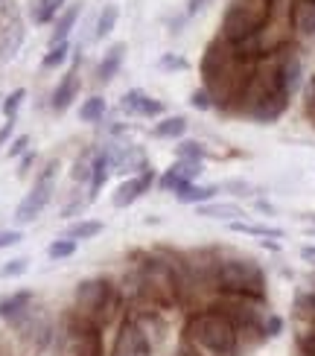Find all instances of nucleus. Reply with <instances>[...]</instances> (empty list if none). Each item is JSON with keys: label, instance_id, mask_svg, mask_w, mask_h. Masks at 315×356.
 <instances>
[{"label": "nucleus", "instance_id": "1", "mask_svg": "<svg viewBox=\"0 0 315 356\" xmlns=\"http://www.w3.org/2000/svg\"><path fill=\"white\" fill-rule=\"evenodd\" d=\"M202 88L213 99V108L234 111L239 108L251 73L257 67V58H251L243 47L216 35L202 53Z\"/></svg>", "mask_w": 315, "mask_h": 356}, {"label": "nucleus", "instance_id": "2", "mask_svg": "<svg viewBox=\"0 0 315 356\" xmlns=\"http://www.w3.org/2000/svg\"><path fill=\"white\" fill-rule=\"evenodd\" d=\"M289 102H292V94L286 91V85H283L280 73H277L275 53L257 58V67L251 73V82L245 88L243 99H239L236 114H243L260 126H268L286 114Z\"/></svg>", "mask_w": 315, "mask_h": 356}, {"label": "nucleus", "instance_id": "3", "mask_svg": "<svg viewBox=\"0 0 315 356\" xmlns=\"http://www.w3.org/2000/svg\"><path fill=\"white\" fill-rule=\"evenodd\" d=\"M134 289L152 309H175L181 304V286H178V275L167 248L138 254Z\"/></svg>", "mask_w": 315, "mask_h": 356}, {"label": "nucleus", "instance_id": "4", "mask_svg": "<svg viewBox=\"0 0 315 356\" xmlns=\"http://www.w3.org/2000/svg\"><path fill=\"white\" fill-rule=\"evenodd\" d=\"M239 342L243 333L213 307L190 313L184 324V348L193 356H239Z\"/></svg>", "mask_w": 315, "mask_h": 356}, {"label": "nucleus", "instance_id": "5", "mask_svg": "<svg viewBox=\"0 0 315 356\" xmlns=\"http://www.w3.org/2000/svg\"><path fill=\"white\" fill-rule=\"evenodd\" d=\"M266 272L257 260L243 254H216L213 269V289L228 295H245V298L266 301Z\"/></svg>", "mask_w": 315, "mask_h": 356}, {"label": "nucleus", "instance_id": "6", "mask_svg": "<svg viewBox=\"0 0 315 356\" xmlns=\"http://www.w3.org/2000/svg\"><path fill=\"white\" fill-rule=\"evenodd\" d=\"M275 0H228V6L222 12L219 35L231 44H248L263 33V26L272 18Z\"/></svg>", "mask_w": 315, "mask_h": 356}, {"label": "nucleus", "instance_id": "7", "mask_svg": "<svg viewBox=\"0 0 315 356\" xmlns=\"http://www.w3.org/2000/svg\"><path fill=\"white\" fill-rule=\"evenodd\" d=\"M120 309L117 286L108 277H88L76 284L73 292V313L82 316L85 321L97 324V327H108Z\"/></svg>", "mask_w": 315, "mask_h": 356}, {"label": "nucleus", "instance_id": "8", "mask_svg": "<svg viewBox=\"0 0 315 356\" xmlns=\"http://www.w3.org/2000/svg\"><path fill=\"white\" fill-rule=\"evenodd\" d=\"M56 170H58V161H50V164L44 167V172L38 175V181L33 184V190L21 199L18 207H15V222H18V225H29V222H35L44 207L50 204L53 193H56Z\"/></svg>", "mask_w": 315, "mask_h": 356}, {"label": "nucleus", "instance_id": "9", "mask_svg": "<svg viewBox=\"0 0 315 356\" xmlns=\"http://www.w3.org/2000/svg\"><path fill=\"white\" fill-rule=\"evenodd\" d=\"M67 342H70V356H105L102 327L85 321L73 309L67 316Z\"/></svg>", "mask_w": 315, "mask_h": 356}, {"label": "nucleus", "instance_id": "10", "mask_svg": "<svg viewBox=\"0 0 315 356\" xmlns=\"http://www.w3.org/2000/svg\"><path fill=\"white\" fill-rule=\"evenodd\" d=\"M152 353H155V345H152V336H149L143 318H126L120 324L111 356H152Z\"/></svg>", "mask_w": 315, "mask_h": 356}, {"label": "nucleus", "instance_id": "11", "mask_svg": "<svg viewBox=\"0 0 315 356\" xmlns=\"http://www.w3.org/2000/svg\"><path fill=\"white\" fill-rule=\"evenodd\" d=\"M289 21H292V38L298 47L315 50V3L312 0H292Z\"/></svg>", "mask_w": 315, "mask_h": 356}, {"label": "nucleus", "instance_id": "12", "mask_svg": "<svg viewBox=\"0 0 315 356\" xmlns=\"http://www.w3.org/2000/svg\"><path fill=\"white\" fill-rule=\"evenodd\" d=\"M120 111L123 114H131V117H161L163 114V102L149 97L143 88H129V91L120 97Z\"/></svg>", "mask_w": 315, "mask_h": 356}, {"label": "nucleus", "instance_id": "13", "mask_svg": "<svg viewBox=\"0 0 315 356\" xmlns=\"http://www.w3.org/2000/svg\"><path fill=\"white\" fill-rule=\"evenodd\" d=\"M155 170H146L140 175H134V178H126L123 184H120L114 193H111V204L117 207V211H123V207H131L134 202H138L143 193L155 184Z\"/></svg>", "mask_w": 315, "mask_h": 356}, {"label": "nucleus", "instance_id": "14", "mask_svg": "<svg viewBox=\"0 0 315 356\" xmlns=\"http://www.w3.org/2000/svg\"><path fill=\"white\" fill-rule=\"evenodd\" d=\"M79 91H82V76H79V56H76V65L65 73L62 82L56 85V91L50 97L53 111H67L73 106V99L79 97Z\"/></svg>", "mask_w": 315, "mask_h": 356}, {"label": "nucleus", "instance_id": "15", "mask_svg": "<svg viewBox=\"0 0 315 356\" xmlns=\"http://www.w3.org/2000/svg\"><path fill=\"white\" fill-rule=\"evenodd\" d=\"M126 41H114L108 50L102 53V58H99V65H97V70H94V82L97 85H108L117 73H120V67H123V62H126Z\"/></svg>", "mask_w": 315, "mask_h": 356}, {"label": "nucleus", "instance_id": "16", "mask_svg": "<svg viewBox=\"0 0 315 356\" xmlns=\"http://www.w3.org/2000/svg\"><path fill=\"white\" fill-rule=\"evenodd\" d=\"M24 38H26L24 24H21L18 18H12V21L3 26V33H0V62H9V58L18 56Z\"/></svg>", "mask_w": 315, "mask_h": 356}, {"label": "nucleus", "instance_id": "17", "mask_svg": "<svg viewBox=\"0 0 315 356\" xmlns=\"http://www.w3.org/2000/svg\"><path fill=\"white\" fill-rule=\"evenodd\" d=\"M111 172L114 170H111V161H108V155H105V149L94 152V161H91V184H88V202H91V204L99 199V193H102V187H105V181H108Z\"/></svg>", "mask_w": 315, "mask_h": 356}, {"label": "nucleus", "instance_id": "18", "mask_svg": "<svg viewBox=\"0 0 315 356\" xmlns=\"http://www.w3.org/2000/svg\"><path fill=\"white\" fill-rule=\"evenodd\" d=\"M222 187L219 184H196V181H184L181 187L175 190V199L181 202V204H207L210 199L216 196Z\"/></svg>", "mask_w": 315, "mask_h": 356}, {"label": "nucleus", "instance_id": "19", "mask_svg": "<svg viewBox=\"0 0 315 356\" xmlns=\"http://www.w3.org/2000/svg\"><path fill=\"white\" fill-rule=\"evenodd\" d=\"M79 15H82V0H76V3H67V6L62 9V15L56 18L53 35H50V47H53V44L67 41V35L73 33V26H76V21H79Z\"/></svg>", "mask_w": 315, "mask_h": 356}, {"label": "nucleus", "instance_id": "20", "mask_svg": "<svg viewBox=\"0 0 315 356\" xmlns=\"http://www.w3.org/2000/svg\"><path fill=\"white\" fill-rule=\"evenodd\" d=\"M199 216H207V219H222V222H239V216H245V211L234 202H207V204H199Z\"/></svg>", "mask_w": 315, "mask_h": 356}, {"label": "nucleus", "instance_id": "21", "mask_svg": "<svg viewBox=\"0 0 315 356\" xmlns=\"http://www.w3.org/2000/svg\"><path fill=\"white\" fill-rule=\"evenodd\" d=\"M184 131H187V117H181V114L161 117V120L152 126V135L161 140H181Z\"/></svg>", "mask_w": 315, "mask_h": 356}, {"label": "nucleus", "instance_id": "22", "mask_svg": "<svg viewBox=\"0 0 315 356\" xmlns=\"http://www.w3.org/2000/svg\"><path fill=\"white\" fill-rule=\"evenodd\" d=\"M65 6H67V0H35L33 9H29V21L35 26H44V24L56 21Z\"/></svg>", "mask_w": 315, "mask_h": 356}, {"label": "nucleus", "instance_id": "23", "mask_svg": "<svg viewBox=\"0 0 315 356\" xmlns=\"http://www.w3.org/2000/svg\"><path fill=\"white\" fill-rule=\"evenodd\" d=\"M117 21H120V6H117V3H105L102 12H99V18H97V24H94V35H91V38H94V41L108 38V35L114 33Z\"/></svg>", "mask_w": 315, "mask_h": 356}, {"label": "nucleus", "instance_id": "24", "mask_svg": "<svg viewBox=\"0 0 315 356\" xmlns=\"http://www.w3.org/2000/svg\"><path fill=\"white\" fill-rule=\"evenodd\" d=\"M33 298L35 295L29 289H21V292H12L9 298L0 301V318H15L18 313H24L26 307H33Z\"/></svg>", "mask_w": 315, "mask_h": 356}, {"label": "nucleus", "instance_id": "25", "mask_svg": "<svg viewBox=\"0 0 315 356\" xmlns=\"http://www.w3.org/2000/svg\"><path fill=\"white\" fill-rule=\"evenodd\" d=\"M231 231L248 234V236H266V240H283V228L275 225H257V222H231Z\"/></svg>", "mask_w": 315, "mask_h": 356}, {"label": "nucleus", "instance_id": "26", "mask_svg": "<svg viewBox=\"0 0 315 356\" xmlns=\"http://www.w3.org/2000/svg\"><path fill=\"white\" fill-rule=\"evenodd\" d=\"M105 231V225L99 219H82V222H76V225H70L67 231H65V236L67 240H94V236H99Z\"/></svg>", "mask_w": 315, "mask_h": 356}, {"label": "nucleus", "instance_id": "27", "mask_svg": "<svg viewBox=\"0 0 315 356\" xmlns=\"http://www.w3.org/2000/svg\"><path fill=\"white\" fill-rule=\"evenodd\" d=\"M105 97H88V99H82V106H79V120L82 123H99L102 117H105Z\"/></svg>", "mask_w": 315, "mask_h": 356}, {"label": "nucleus", "instance_id": "28", "mask_svg": "<svg viewBox=\"0 0 315 356\" xmlns=\"http://www.w3.org/2000/svg\"><path fill=\"white\" fill-rule=\"evenodd\" d=\"M70 53H73L70 41L53 44V47H50L47 53H44V58H41V67H44V70H56V67H65V62L70 58Z\"/></svg>", "mask_w": 315, "mask_h": 356}, {"label": "nucleus", "instance_id": "29", "mask_svg": "<svg viewBox=\"0 0 315 356\" xmlns=\"http://www.w3.org/2000/svg\"><path fill=\"white\" fill-rule=\"evenodd\" d=\"M76 240H67V236H58V240H53L50 245H47V257L50 260H67V257H73L76 254Z\"/></svg>", "mask_w": 315, "mask_h": 356}, {"label": "nucleus", "instance_id": "30", "mask_svg": "<svg viewBox=\"0 0 315 356\" xmlns=\"http://www.w3.org/2000/svg\"><path fill=\"white\" fill-rule=\"evenodd\" d=\"M91 161H94V152H82L76 158V164L70 170V178L76 184H91Z\"/></svg>", "mask_w": 315, "mask_h": 356}, {"label": "nucleus", "instance_id": "31", "mask_svg": "<svg viewBox=\"0 0 315 356\" xmlns=\"http://www.w3.org/2000/svg\"><path fill=\"white\" fill-rule=\"evenodd\" d=\"M24 99H26V88H15L12 94L3 97L0 108H3V117H6V120H15V117H18V108L24 106Z\"/></svg>", "mask_w": 315, "mask_h": 356}, {"label": "nucleus", "instance_id": "32", "mask_svg": "<svg viewBox=\"0 0 315 356\" xmlns=\"http://www.w3.org/2000/svg\"><path fill=\"white\" fill-rule=\"evenodd\" d=\"M175 158H181V161H202L204 158V146L199 140H178Z\"/></svg>", "mask_w": 315, "mask_h": 356}, {"label": "nucleus", "instance_id": "33", "mask_svg": "<svg viewBox=\"0 0 315 356\" xmlns=\"http://www.w3.org/2000/svg\"><path fill=\"white\" fill-rule=\"evenodd\" d=\"M26 269H29V257H15V260H6L3 266H0V277H3V280L21 277Z\"/></svg>", "mask_w": 315, "mask_h": 356}, {"label": "nucleus", "instance_id": "34", "mask_svg": "<svg viewBox=\"0 0 315 356\" xmlns=\"http://www.w3.org/2000/svg\"><path fill=\"white\" fill-rule=\"evenodd\" d=\"M172 167H175L178 175L184 178V181H196L199 172H202V161H181V158H178Z\"/></svg>", "mask_w": 315, "mask_h": 356}, {"label": "nucleus", "instance_id": "35", "mask_svg": "<svg viewBox=\"0 0 315 356\" xmlns=\"http://www.w3.org/2000/svg\"><path fill=\"white\" fill-rule=\"evenodd\" d=\"M181 184H184V178L175 172V167H170L167 172H163V175L158 178V187H161L163 193H175L178 187H181Z\"/></svg>", "mask_w": 315, "mask_h": 356}, {"label": "nucleus", "instance_id": "36", "mask_svg": "<svg viewBox=\"0 0 315 356\" xmlns=\"http://www.w3.org/2000/svg\"><path fill=\"white\" fill-rule=\"evenodd\" d=\"M158 67L161 70H187V58L178 56V53H163L158 58Z\"/></svg>", "mask_w": 315, "mask_h": 356}, {"label": "nucleus", "instance_id": "37", "mask_svg": "<svg viewBox=\"0 0 315 356\" xmlns=\"http://www.w3.org/2000/svg\"><path fill=\"white\" fill-rule=\"evenodd\" d=\"M190 106L196 111H210L213 108V99H210V94L204 91V88H196V91L190 94Z\"/></svg>", "mask_w": 315, "mask_h": 356}, {"label": "nucleus", "instance_id": "38", "mask_svg": "<svg viewBox=\"0 0 315 356\" xmlns=\"http://www.w3.org/2000/svg\"><path fill=\"white\" fill-rule=\"evenodd\" d=\"M222 190H228V193H234V196H251L254 193V187L248 184V181H243V178H231V181H225V184H219Z\"/></svg>", "mask_w": 315, "mask_h": 356}, {"label": "nucleus", "instance_id": "39", "mask_svg": "<svg viewBox=\"0 0 315 356\" xmlns=\"http://www.w3.org/2000/svg\"><path fill=\"white\" fill-rule=\"evenodd\" d=\"M26 149H29V135H18L12 143H9V158H24L26 155Z\"/></svg>", "mask_w": 315, "mask_h": 356}, {"label": "nucleus", "instance_id": "40", "mask_svg": "<svg viewBox=\"0 0 315 356\" xmlns=\"http://www.w3.org/2000/svg\"><path fill=\"white\" fill-rule=\"evenodd\" d=\"M304 111H307V117H309V123L315 126V79L309 82V88H307V97H304Z\"/></svg>", "mask_w": 315, "mask_h": 356}, {"label": "nucleus", "instance_id": "41", "mask_svg": "<svg viewBox=\"0 0 315 356\" xmlns=\"http://www.w3.org/2000/svg\"><path fill=\"white\" fill-rule=\"evenodd\" d=\"M21 240H24V236H21V231H12V228L0 231V248H12V245H18Z\"/></svg>", "mask_w": 315, "mask_h": 356}, {"label": "nucleus", "instance_id": "42", "mask_svg": "<svg viewBox=\"0 0 315 356\" xmlns=\"http://www.w3.org/2000/svg\"><path fill=\"white\" fill-rule=\"evenodd\" d=\"M88 204H91V202H88V196H82L79 202H70L67 207H62V216H76V213L88 211Z\"/></svg>", "mask_w": 315, "mask_h": 356}, {"label": "nucleus", "instance_id": "43", "mask_svg": "<svg viewBox=\"0 0 315 356\" xmlns=\"http://www.w3.org/2000/svg\"><path fill=\"white\" fill-rule=\"evenodd\" d=\"M298 348H301V356H315V330L304 333L301 342H298Z\"/></svg>", "mask_w": 315, "mask_h": 356}, {"label": "nucleus", "instance_id": "44", "mask_svg": "<svg viewBox=\"0 0 315 356\" xmlns=\"http://www.w3.org/2000/svg\"><path fill=\"white\" fill-rule=\"evenodd\" d=\"M280 330H283V318H280V316H268V321H266V336H280Z\"/></svg>", "mask_w": 315, "mask_h": 356}, {"label": "nucleus", "instance_id": "45", "mask_svg": "<svg viewBox=\"0 0 315 356\" xmlns=\"http://www.w3.org/2000/svg\"><path fill=\"white\" fill-rule=\"evenodd\" d=\"M35 164V152H26L24 158H21V167H18V178H24L26 172H29V167Z\"/></svg>", "mask_w": 315, "mask_h": 356}, {"label": "nucleus", "instance_id": "46", "mask_svg": "<svg viewBox=\"0 0 315 356\" xmlns=\"http://www.w3.org/2000/svg\"><path fill=\"white\" fill-rule=\"evenodd\" d=\"M204 6H207V0H187V15L193 18V15H199Z\"/></svg>", "mask_w": 315, "mask_h": 356}, {"label": "nucleus", "instance_id": "47", "mask_svg": "<svg viewBox=\"0 0 315 356\" xmlns=\"http://www.w3.org/2000/svg\"><path fill=\"white\" fill-rule=\"evenodd\" d=\"M12 129H15V120H6L3 126H0V146H3L12 138Z\"/></svg>", "mask_w": 315, "mask_h": 356}, {"label": "nucleus", "instance_id": "48", "mask_svg": "<svg viewBox=\"0 0 315 356\" xmlns=\"http://www.w3.org/2000/svg\"><path fill=\"white\" fill-rule=\"evenodd\" d=\"M301 257H304V263H312L315 266V245H304L301 248Z\"/></svg>", "mask_w": 315, "mask_h": 356}, {"label": "nucleus", "instance_id": "49", "mask_svg": "<svg viewBox=\"0 0 315 356\" xmlns=\"http://www.w3.org/2000/svg\"><path fill=\"white\" fill-rule=\"evenodd\" d=\"M0 102H3V97H0Z\"/></svg>", "mask_w": 315, "mask_h": 356}, {"label": "nucleus", "instance_id": "50", "mask_svg": "<svg viewBox=\"0 0 315 356\" xmlns=\"http://www.w3.org/2000/svg\"><path fill=\"white\" fill-rule=\"evenodd\" d=\"M312 222H315V216H312Z\"/></svg>", "mask_w": 315, "mask_h": 356}]
</instances>
